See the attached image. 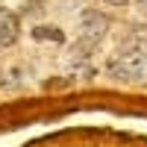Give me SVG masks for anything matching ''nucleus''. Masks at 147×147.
Wrapping results in <instances>:
<instances>
[{
  "label": "nucleus",
  "instance_id": "f257e3e1",
  "mask_svg": "<svg viewBox=\"0 0 147 147\" xmlns=\"http://www.w3.org/2000/svg\"><path fill=\"white\" fill-rule=\"evenodd\" d=\"M109 74H112L115 80H129V82L147 80V41L132 38L124 50L109 62Z\"/></svg>",
  "mask_w": 147,
  "mask_h": 147
},
{
  "label": "nucleus",
  "instance_id": "f03ea898",
  "mask_svg": "<svg viewBox=\"0 0 147 147\" xmlns=\"http://www.w3.org/2000/svg\"><path fill=\"white\" fill-rule=\"evenodd\" d=\"M106 30H109L106 15H100L97 9H85L82 18H80V47H82V50L97 47V41L106 35Z\"/></svg>",
  "mask_w": 147,
  "mask_h": 147
},
{
  "label": "nucleus",
  "instance_id": "7ed1b4c3",
  "mask_svg": "<svg viewBox=\"0 0 147 147\" xmlns=\"http://www.w3.org/2000/svg\"><path fill=\"white\" fill-rule=\"evenodd\" d=\"M18 32H21V21H18V15H15V12H9V9H0V47L15 44Z\"/></svg>",
  "mask_w": 147,
  "mask_h": 147
},
{
  "label": "nucleus",
  "instance_id": "20e7f679",
  "mask_svg": "<svg viewBox=\"0 0 147 147\" xmlns=\"http://www.w3.org/2000/svg\"><path fill=\"white\" fill-rule=\"evenodd\" d=\"M32 38L35 41H56V44H62L65 35H62V30H56V27H35L32 30Z\"/></svg>",
  "mask_w": 147,
  "mask_h": 147
},
{
  "label": "nucleus",
  "instance_id": "39448f33",
  "mask_svg": "<svg viewBox=\"0 0 147 147\" xmlns=\"http://www.w3.org/2000/svg\"><path fill=\"white\" fill-rule=\"evenodd\" d=\"M106 3H109V6H127L129 0H106Z\"/></svg>",
  "mask_w": 147,
  "mask_h": 147
},
{
  "label": "nucleus",
  "instance_id": "423d86ee",
  "mask_svg": "<svg viewBox=\"0 0 147 147\" xmlns=\"http://www.w3.org/2000/svg\"><path fill=\"white\" fill-rule=\"evenodd\" d=\"M138 6H141V12H147V0H138Z\"/></svg>",
  "mask_w": 147,
  "mask_h": 147
}]
</instances>
